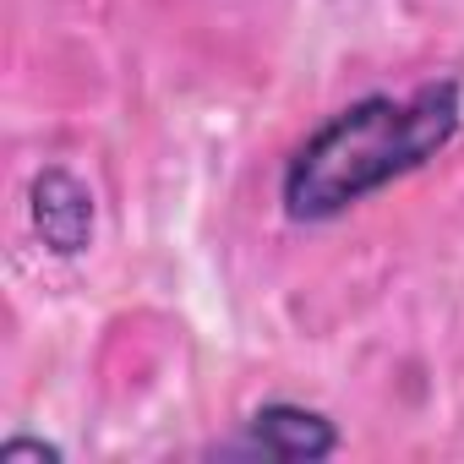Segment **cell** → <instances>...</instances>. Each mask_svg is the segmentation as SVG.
Instances as JSON below:
<instances>
[{
  "mask_svg": "<svg viewBox=\"0 0 464 464\" xmlns=\"http://www.w3.org/2000/svg\"><path fill=\"white\" fill-rule=\"evenodd\" d=\"M246 448L263 453V459H328L339 453V431L328 415L306 410V404H290V399H268L252 410L246 420Z\"/></svg>",
  "mask_w": 464,
  "mask_h": 464,
  "instance_id": "cell-3",
  "label": "cell"
},
{
  "mask_svg": "<svg viewBox=\"0 0 464 464\" xmlns=\"http://www.w3.org/2000/svg\"><path fill=\"white\" fill-rule=\"evenodd\" d=\"M34 229H39V241L55 252V257H77V252H88V241H93V191L72 175V169H61V164H50L39 180H34Z\"/></svg>",
  "mask_w": 464,
  "mask_h": 464,
  "instance_id": "cell-2",
  "label": "cell"
},
{
  "mask_svg": "<svg viewBox=\"0 0 464 464\" xmlns=\"http://www.w3.org/2000/svg\"><path fill=\"white\" fill-rule=\"evenodd\" d=\"M0 459H6V464H17V459H61V448L39 442V437H12L6 448H0Z\"/></svg>",
  "mask_w": 464,
  "mask_h": 464,
  "instance_id": "cell-4",
  "label": "cell"
},
{
  "mask_svg": "<svg viewBox=\"0 0 464 464\" xmlns=\"http://www.w3.org/2000/svg\"><path fill=\"white\" fill-rule=\"evenodd\" d=\"M464 126V88L459 77L420 82L410 99L366 93L328 115L285 164V213L295 224L339 218L344 208L366 202L372 191L393 186L399 175L431 164Z\"/></svg>",
  "mask_w": 464,
  "mask_h": 464,
  "instance_id": "cell-1",
  "label": "cell"
}]
</instances>
